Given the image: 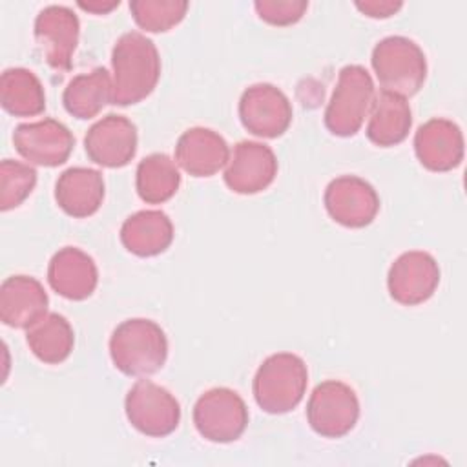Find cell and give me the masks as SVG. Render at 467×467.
I'll list each match as a JSON object with an SVG mask.
<instances>
[{"label": "cell", "instance_id": "4dcf8cb0", "mask_svg": "<svg viewBox=\"0 0 467 467\" xmlns=\"http://www.w3.org/2000/svg\"><path fill=\"white\" fill-rule=\"evenodd\" d=\"M120 2L119 0H111V2H100V0H93V2H78V7L89 11V13H97V15H106L111 9H115Z\"/></svg>", "mask_w": 467, "mask_h": 467}, {"label": "cell", "instance_id": "ba28073f", "mask_svg": "<svg viewBox=\"0 0 467 467\" xmlns=\"http://www.w3.org/2000/svg\"><path fill=\"white\" fill-rule=\"evenodd\" d=\"M359 418V400L347 383L328 379L319 383L306 403V420L323 438H343Z\"/></svg>", "mask_w": 467, "mask_h": 467}, {"label": "cell", "instance_id": "484cf974", "mask_svg": "<svg viewBox=\"0 0 467 467\" xmlns=\"http://www.w3.org/2000/svg\"><path fill=\"white\" fill-rule=\"evenodd\" d=\"M135 186L144 202L161 204L177 193L181 186V173L177 164L166 153H151L139 162Z\"/></svg>", "mask_w": 467, "mask_h": 467}, {"label": "cell", "instance_id": "f546056e", "mask_svg": "<svg viewBox=\"0 0 467 467\" xmlns=\"http://www.w3.org/2000/svg\"><path fill=\"white\" fill-rule=\"evenodd\" d=\"M356 7L370 18H389L396 15L403 7V4L394 0H365V2L358 0Z\"/></svg>", "mask_w": 467, "mask_h": 467}, {"label": "cell", "instance_id": "3957f363", "mask_svg": "<svg viewBox=\"0 0 467 467\" xmlns=\"http://www.w3.org/2000/svg\"><path fill=\"white\" fill-rule=\"evenodd\" d=\"M306 383L308 370L305 361L292 352H277L259 365L252 390L265 412L285 414L301 403Z\"/></svg>", "mask_w": 467, "mask_h": 467}, {"label": "cell", "instance_id": "7a4b0ae2", "mask_svg": "<svg viewBox=\"0 0 467 467\" xmlns=\"http://www.w3.org/2000/svg\"><path fill=\"white\" fill-rule=\"evenodd\" d=\"M109 356L122 374L150 376L166 363L168 339L151 319H126L109 337Z\"/></svg>", "mask_w": 467, "mask_h": 467}, {"label": "cell", "instance_id": "ffe728a7", "mask_svg": "<svg viewBox=\"0 0 467 467\" xmlns=\"http://www.w3.org/2000/svg\"><path fill=\"white\" fill-rule=\"evenodd\" d=\"M57 204L71 217L93 215L104 201L102 173L93 168L73 166L60 173L55 184Z\"/></svg>", "mask_w": 467, "mask_h": 467}, {"label": "cell", "instance_id": "e0dca14e", "mask_svg": "<svg viewBox=\"0 0 467 467\" xmlns=\"http://www.w3.org/2000/svg\"><path fill=\"white\" fill-rule=\"evenodd\" d=\"M47 281L58 296L71 301H82L97 288V265L91 255L80 248L64 246L49 261Z\"/></svg>", "mask_w": 467, "mask_h": 467}, {"label": "cell", "instance_id": "44dd1931", "mask_svg": "<svg viewBox=\"0 0 467 467\" xmlns=\"http://www.w3.org/2000/svg\"><path fill=\"white\" fill-rule=\"evenodd\" d=\"M173 241V224L161 210H140L120 226V243L139 257L162 254Z\"/></svg>", "mask_w": 467, "mask_h": 467}, {"label": "cell", "instance_id": "83f0119b", "mask_svg": "<svg viewBox=\"0 0 467 467\" xmlns=\"http://www.w3.org/2000/svg\"><path fill=\"white\" fill-rule=\"evenodd\" d=\"M36 184V171L29 164L4 159L0 162V210L20 206Z\"/></svg>", "mask_w": 467, "mask_h": 467}, {"label": "cell", "instance_id": "d6986e66", "mask_svg": "<svg viewBox=\"0 0 467 467\" xmlns=\"http://www.w3.org/2000/svg\"><path fill=\"white\" fill-rule=\"evenodd\" d=\"M230 159L226 140L213 130L190 128L175 144L177 164L192 177H210Z\"/></svg>", "mask_w": 467, "mask_h": 467}, {"label": "cell", "instance_id": "f1b7e54d", "mask_svg": "<svg viewBox=\"0 0 467 467\" xmlns=\"http://www.w3.org/2000/svg\"><path fill=\"white\" fill-rule=\"evenodd\" d=\"M259 18L270 26H292L299 22L308 9L305 0H257L254 4Z\"/></svg>", "mask_w": 467, "mask_h": 467}, {"label": "cell", "instance_id": "cb8c5ba5", "mask_svg": "<svg viewBox=\"0 0 467 467\" xmlns=\"http://www.w3.org/2000/svg\"><path fill=\"white\" fill-rule=\"evenodd\" d=\"M2 108L15 117H35L46 109V93L38 77L26 67H9L0 77Z\"/></svg>", "mask_w": 467, "mask_h": 467}, {"label": "cell", "instance_id": "4fadbf2b", "mask_svg": "<svg viewBox=\"0 0 467 467\" xmlns=\"http://www.w3.org/2000/svg\"><path fill=\"white\" fill-rule=\"evenodd\" d=\"M323 202L328 215L347 228L368 226L379 212L378 192L356 175H341L330 181Z\"/></svg>", "mask_w": 467, "mask_h": 467}, {"label": "cell", "instance_id": "6da1fadb", "mask_svg": "<svg viewBox=\"0 0 467 467\" xmlns=\"http://www.w3.org/2000/svg\"><path fill=\"white\" fill-rule=\"evenodd\" d=\"M113 97L111 104L130 106L144 100L161 77V57L148 36L139 31L124 33L111 51Z\"/></svg>", "mask_w": 467, "mask_h": 467}, {"label": "cell", "instance_id": "8992f818", "mask_svg": "<svg viewBox=\"0 0 467 467\" xmlns=\"http://www.w3.org/2000/svg\"><path fill=\"white\" fill-rule=\"evenodd\" d=\"M192 416L197 432L213 443L239 440L248 425L246 403L235 390L226 387H215L201 394Z\"/></svg>", "mask_w": 467, "mask_h": 467}, {"label": "cell", "instance_id": "5b68a950", "mask_svg": "<svg viewBox=\"0 0 467 467\" xmlns=\"http://www.w3.org/2000/svg\"><path fill=\"white\" fill-rule=\"evenodd\" d=\"M374 102V82L370 73L358 64L339 71L334 93L325 109V126L337 137H352L363 126Z\"/></svg>", "mask_w": 467, "mask_h": 467}, {"label": "cell", "instance_id": "52a82bcc", "mask_svg": "<svg viewBox=\"0 0 467 467\" xmlns=\"http://www.w3.org/2000/svg\"><path fill=\"white\" fill-rule=\"evenodd\" d=\"M124 410L128 421L151 438L171 434L181 421V405L175 396L150 379H139L128 390Z\"/></svg>", "mask_w": 467, "mask_h": 467}, {"label": "cell", "instance_id": "603a6c76", "mask_svg": "<svg viewBox=\"0 0 467 467\" xmlns=\"http://www.w3.org/2000/svg\"><path fill=\"white\" fill-rule=\"evenodd\" d=\"M113 84L104 67H95L89 73L77 75L69 80L62 93L64 108L77 119L97 117L106 104H111Z\"/></svg>", "mask_w": 467, "mask_h": 467}, {"label": "cell", "instance_id": "2e32d148", "mask_svg": "<svg viewBox=\"0 0 467 467\" xmlns=\"http://www.w3.org/2000/svg\"><path fill=\"white\" fill-rule=\"evenodd\" d=\"M414 151L423 168L451 171L463 161V135L458 124L447 119H431L414 135Z\"/></svg>", "mask_w": 467, "mask_h": 467}, {"label": "cell", "instance_id": "9c48e42d", "mask_svg": "<svg viewBox=\"0 0 467 467\" xmlns=\"http://www.w3.org/2000/svg\"><path fill=\"white\" fill-rule=\"evenodd\" d=\"M239 119L244 130L255 137H281L292 122V104L274 84H254L239 100Z\"/></svg>", "mask_w": 467, "mask_h": 467}, {"label": "cell", "instance_id": "8fae6325", "mask_svg": "<svg viewBox=\"0 0 467 467\" xmlns=\"http://www.w3.org/2000/svg\"><path fill=\"white\" fill-rule=\"evenodd\" d=\"M438 285L440 266L436 259L427 252H405L389 268V294L400 305L414 306L425 303L432 297Z\"/></svg>", "mask_w": 467, "mask_h": 467}, {"label": "cell", "instance_id": "4316f807", "mask_svg": "<svg viewBox=\"0 0 467 467\" xmlns=\"http://www.w3.org/2000/svg\"><path fill=\"white\" fill-rule=\"evenodd\" d=\"M188 5L184 0H131L130 11L140 29L164 33L182 22Z\"/></svg>", "mask_w": 467, "mask_h": 467}, {"label": "cell", "instance_id": "277c9868", "mask_svg": "<svg viewBox=\"0 0 467 467\" xmlns=\"http://www.w3.org/2000/svg\"><path fill=\"white\" fill-rule=\"evenodd\" d=\"M383 91L403 99L416 95L427 77V60L421 47L407 36L381 38L370 57Z\"/></svg>", "mask_w": 467, "mask_h": 467}, {"label": "cell", "instance_id": "7402d4cb", "mask_svg": "<svg viewBox=\"0 0 467 467\" xmlns=\"http://www.w3.org/2000/svg\"><path fill=\"white\" fill-rule=\"evenodd\" d=\"M412 126L409 102L394 93L379 91L370 108L367 137L372 144L389 148L403 142Z\"/></svg>", "mask_w": 467, "mask_h": 467}, {"label": "cell", "instance_id": "30bf717a", "mask_svg": "<svg viewBox=\"0 0 467 467\" xmlns=\"http://www.w3.org/2000/svg\"><path fill=\"white\" fill-rule=\"evenodd\" d=\"M78 33V16L66 5H47L35 18L36 46L47 66L58 73L71 69Z\"/></svg>", "mask_w": 467, "mask_h": 467}, {"label": "cell", "instance_id": "d4e9b609", "mask_svg": "<svg viewBox=\"0 0 467 467\" xmlns=\"http://www.w3.org/2000/svg\"><path fill=\"white\" fill-rule=\"evenodd\" d=\"M26 341L42 363L58 365L71 354L75 334L64 316L49 312L27 328Z\"/></svg>", "mask_w": 467, "mask_h": 467}, {"label": "cell", "instance_id": "5bb4252c", "mask_svg": "<svg viewBox=\"0 0 467 467\" xmlns=\"http://www.w3.org/2000/svg\"><path fill=\"white\" fill-rule=\"evenodd\" d=\"M277 175V157L274 150L263 142L241 140L226 162V186L243 195L266 190Z\"/></svg>", "mask_w": 467, "mask_h": 467}, {"label": "cell", "instance_id": "9a60e30c", "mask_svg": "<svg viewBox=\"0 0 467 467\" xmlns=\"http://www.w3.org/2000/svg\"><path fill=\"white\" fill-rule=\"evenodd\" d=\"M84 148L95 164L122 168L137 153V128L128 117L109 113L88 130Z\"/></svg>", "mask_w": 467, "mask_h": 467}, {"label": "cell", "instance_id": "ac0fdd59", "mask_svg": "<svg viewBox=\"0 0 467 467\" xmlns=\"http://www.w3.org/2000/svg\"><path fill=\"white\" fill-rule=\"evenodd\" d=\"M47 294L29 275H11L0 286V319L13 328H29L47 314Z\"/></svg>", "mask_w": 467, "mask_h": 467}, {"label": "cell", "instance_id": "7c38bea8", "mask_svg": "<svg viewBox=\"0 0 467 467\" xmlns=\"http://www.w3.org/2000/svg\"><path fill=\"white\" fill-rule=\"evenodd\" d=\"M15 150L31 164L55 168L64 164L75 146L69 128L55 119L18 124L13 131Z\"/></svg>", "mask_w": 467, "mask_h": 467}]
</instances>
